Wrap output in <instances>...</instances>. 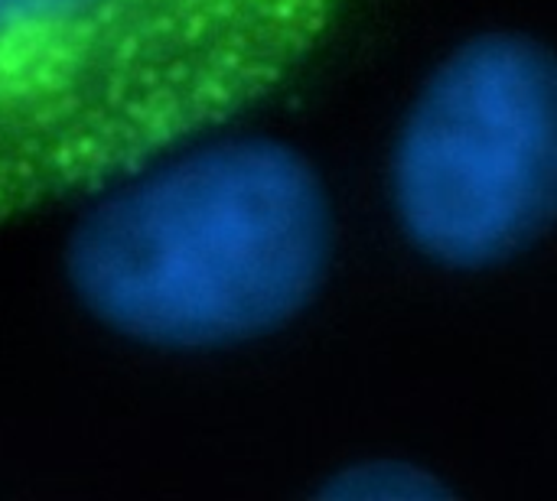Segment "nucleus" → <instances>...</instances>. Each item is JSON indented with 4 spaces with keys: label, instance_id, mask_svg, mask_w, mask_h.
<instances>
[{
    "label": "nucleus",
    "instance_id": "obj_1",
    "mask_svg": "<svg viewBox=\"0 0 557 501\" xmlns=\"http://www.w3.org/2000/svg\"><path fill=\"white\" fill-rule=\"evenodd\" d=\"M346 0H0V228L281 88Z\"/></svg>",
    "mask_w": 557,
    "mask_h": 501
},
{
    "label": "nucleus",
    "instance_id": "obj_2",
    "mask_svg": "<svg viewBox=\"0 0 557 501\" xmlns=\"http://www.w3.org/2000/svg\"><path fill=\"white\" fill-rule=\"evenodd\" d=\"M313 163L268 137L173 150L75 225L65 274L108 329L157 349H225L297 320L333 261Z\"/></svg>",
    "mask_w": 557,
    "mask_h": 501
},
{
    "label": "nucleus",
    "instance_id": "obj_3",
    "mask_svg": "<svg viewBox=\"0 0 557 501\" xmlns=\"http://www.w3.org/2000/svg\"><path fill=\"white\" fill-rule=\"evenodd\" d=\"M408 245L450 271H490L557 225V52L490 29L444 55L388 160Z\"/></svg>",
    "mask_w": 557,
    "mask_h": 501
},
{
    "label": "nucleus",
    "instance_id": "obj_4",
    "mask_svg": "<svg viewBox=\"0 0 557 501\" xmlns=\"http://www.w3.org/2000/svg\"><path fill=\"white\" fill-rule=\"evenodd\" d=\"M320 496L330 499H447L454 496L434 473L398 463V460H366L336 473Z\"/></svg>",
    "mask_w": 557,
    "mask_h": 501
}]
</instances>
